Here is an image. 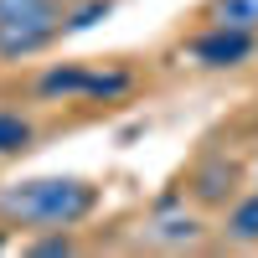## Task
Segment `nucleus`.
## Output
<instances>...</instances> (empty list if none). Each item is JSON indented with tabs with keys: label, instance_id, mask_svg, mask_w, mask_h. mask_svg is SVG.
I'll use <instances>...</instances> for the list:
<instances>
[{
	"label": "nucleus",
	"instance_id": "5",
	"mask_svg": "<svg viewBox=\"0 0 258 258\" xmlns=\"http://www.w3.org/2000/svg\"><path fill=\"white\" fill-rule=\"evenodd\" d=\"M238 181H243L238 160L207 155V160L186 176V197L197 202V207H232V202H238Z\"/></svg>",
	"mask_w": 258,
	"mask_h": 258
},
{
	"label": "nucleus",
	"instance_id": "1",
	"mask_svg": "<svg viewBox=\"0 0 258 258\" xmlns=\"http://www.w3.org/2000/svg\"><path fill=\"white\" fill-rule=\"evenodd\" d=\"M98 186L83 176H31L0 186V222L21 232H52V227H83L98 212Z\"/></svg>",
	"mask_w": 258,
	"mask_h": 258
},
{
	"label": "nucleus",
	"instance_id": "10",
	"mask_svg": "<svg viewBox=\"0 0 258 258\" xmlns=\"http://www.w3.org/2000/svg\"><path fill=\"white\" fill-rule=\"evenodd\" d=\"M6 248H11V227L0 222V253H6Z\"/></svg>",
	"mask_w": 258,
	"mask_h": 258
},
{
	"label": "nucleus",
	"instance_id": "4",
	"mask_svg": "<svg viewBox=\"0 0 258 258\" xmlns=\"http://www.w3.org/2000/svg\"><path fill=\"white\" fill-rule=\"evenodd\" d=\"M186 52L202 62V68H243V62L258 52V36H243V31H227V26H207L186 41Z\"/></svg>",
	"mask_w": 258,
	"mask_h": 258
},
{
	"label": "nucleus",
	"instance_id": "8",
	"mask_svg": "<svg viewBox=\"0 0 258 258\" xmlns=\"http://www.w3.org/2000/svg\"><path fill=\"white\" fill-rule=\"evenodd\" d=\"M227 243L238 248H258V191H248V197H238L227 207Z\"/></svg>",
	"mask_w": 258,
	"mask_h": 258
},
{
	"label": "nucleus",
	"instance_id": "6",
	"mask_svg": "<svg viewBox=\"0 0 258 258\" xmlns=\"http://www.w3.org/2000/svg\"><path fill=\"white\" fill-rule=\"evenodd\" d=\"M140 238L150 248H170V253H181V248H197L207 238V222L197 217V212H186V207H160L155 217H150L140 227Z\"/></svg>",
	"mask_w": 258,
	"mask_h": 258
},
{
	"label": "nucleus",
	"instance_id": "3",
	"mask_svg": "<svg viewBox=\"0 0 258 258\" xmlns=\"http://www.w3.org/2000/svg\"><path fill=\"white\" fill-rule=\"evenodd\" d=\"M129 88V73H103V68H88V62H57L36 78V98H114Z\"/></svg>",
	"mask_w": 258,
	"mask_h": 258
},
{
	"label": "nucleus",
	"instance_id": "7",
	"mask_svg": "<svg viewBox=\"0 0 258 258\" xmlns=\"http://www.w3.org/2000/svg\"><path fill=\"white\" fill-rule=\"evenodd\" d=\"M202 21H207V26L243 31V36H258V0H207Z\"/></svg>",
	"mask_w": 258,
	"mask_h": 258
},
{
	"label": "nucleus",
	"instance_id": "2",
	"mask_svg": "<svg viewBox=\"0 0 258 258\" xmlns=\"http://www.w3.org/2000/svg\"><path fill=\"white\" fill-rule=\"evenodd\" d=\"M68 31V0H0V62L47 52Z\"/></svg>",
	"mask_w": 258,
	"mask_h": 258
},
{
	"label": "nucleus",
	"instance_id": "9",
	"mask_svg": "<svg viewBox=\"0 0 258 258\" xmlns=\"http://www.w3.org/2000/svg\"><path fill=\"white\" fill-rule=\"evenodd\" d=\"M36 140V124L21 114V109H0V155H21V150H31Z\"/></svg>",
	"mask_w": 258,
	"mask_h": 258
}]
</instances>
